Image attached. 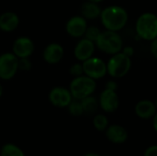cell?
I'll use <instances>...</instances> for the list:
<instances>
[{
    "mask_svg": "<svg viewBox=\"0 0 157 156\" xmlns=\"http://www.w3.org/2000/svg\"><path fill=\"white\" fill-rule=\"evenodd\" d=\"M69 73L73 77H77L80 75L84 74L83 72V67H82V63H75L74 64H72L69 68Z\"/></svg>",
    "mask_w": 157,
    "mask_h": 156,
    "instance_id": "23",
    "label": "cell"
},
{
    "mask_svg": "<svg viewBox=\"0 0 157 156\" xmlns=\"http://www.w3.org/2000/svg\"><path fill=\"white\" fill-rule=\"evenodd\" d=\"M82 67L84 74L94 80L101 79L107 74L106 63L98 57L92 56L82 62Z\"/></svg>",
    "mask_w": 157,
    "mask_h": 156,
    "instance_id": "6",
    "label": "cell"
},
{
    "mask_svg": "<svg viewBox=\"0 0 157 156\" xmlns=\"http://www.w3.org/2000/svg\"><path fill=\"white\" fill-rule=\"evenodd\" d=\"M105 88L106 89H109V90H114L117 91L118 89V84L115 80H109L106 85H105Z\"/></svg>",
    "mask_w": 157,
    "mask_h": 156,
    "instance_id": "27",
    "label": "cell"
},
{
    "mask_svg": "<svg viewBox=\"0 0 157 156\" xmlns=\"http://www.w3.org/2000/svg\"><path fill=\"white\" fill-rule=\"evenodd\" d=\"M88 1H91V2H94V3H98V4H99V3L103 2L104 0H88Z\"/></svg>",
    "mask_w": 157,
    "mask_h": 156,
    "instance_id": "32",
    "label": "cell"
},
{
    "mask_svg": "<svg viewBox=\"0 0 157 156\" xmlns=\"http://www.w3.org/2000/svg\"><path fill=\"white\" fill-rule=\"evenodd\" d=\"M98 106L106 113L115 112L120 106V98L117 94V91L104 89L98 98Z\"/></svg>",
    "mask_w": 157,
    "mask_h": 156,
    "instance_id": "9",
    "label": "cell"
},
{
    "mask_svg": "<svg viewBox=\"0 0 157 156\" xmlns=\"http://www.w3.org/2000/svg\"><path fill=\"white\" fill-rule=\"evenodd\" d=\"M153 125H154V130L156 131H157V125H156V120H157V116L156 115H155L153 118Z\"/></svg>",
    "mask_w": 157,
    "mask_h": 156,
    "instance_id": "29",
    "label": "cell"
},
{
    "mask_svg": "<svg viewBox=\"0 0 157 156\" xmlns=\"http://www.w3.org/2000/svg\"><path fill=\"white\" fill-rule=\"evenodd\" d=\"M84 156H101V155H99V154H96V153H87V154H86Z\"/></svg>",
    "mask_w": 157,
    "mask_h": 156,
    "instance_id": "30",
    "label": "cell"
},
{
    "mask_svg": "<svg viewBox=\"0 0 157 156\" xmlns=\"http://www.w3.org/2000/svg\"><path fill=\"white\" fill-rule=\"evenodd\" d=\"M134 111L137 117L140 119L149 120L156 115V105L152 100L143 99L137 102L134 108Z\"/></svg>",
    "mask_w": 157,
    "mask_h": 156,
    "instance_id": "15",
    "label": "cell"
},
{
    "mask_svg": "<svg viewBox=\"0 0 157 156\" xmlns=\"http://www.w3.org/2000/svg\"><path fill=\"white\" fill-rule=\"evenodd\" d=\"M32 69V62L29 58H20L18 59V70L29 71Z\"/></svg>",
    "mask_w": 157,
    "mask_h": 156,
    "instance_id": "24",
    "label": "cell"
},
{
    "mask_svg": "<svg viewBox=\"0 0 157 156\" xmlns=\"http://www.w3.org/2000/svg\"><path fill=\"white\" fill-rule=\"evenodd\" d=\"M99 18L105 29L119 32L128 23L129 15L124 7L112 5L101 10Z\"/></svg>",
    "mask_w": 157,
    "mask_h": 156,
    "instance_id": "1",
    "label": "cell"
},
{
    "mask_svg": "<svg viewBox=\"0 0 157 156\" xmlns=\"http://www.w3.org/2000/svg\"><path fill=\"white\" fill-rule=\"evenodd\" d=\"M67 109H68V112L72 115V116H75V117H79L81 115L84 114V111H83V108H82V105L80 103V100H77V99H73L70 104L66 107Z\"/></svg>",
    "mask_w": 157,
    "mask_h": 156,
    "instance_id": "21",
    "label": "cell"
},
{
    "mask_svg": "<svg viewBox=\"0 0 157 156\" xmlns=\"http://www.w3.org/2000/svg\"><path fill=\"white\" fill-rule=\"evenodd\" d=\"M101 7L99 6V4L98 3H94L91 1H86L81 5L80 7V13L81 16L87 19H97L99 17L100 13H101Z\"/></svg>",
    "mask_w": 157,
    "mask_h": 156,
    "instance_id": "17",
    "label": "cell"
},
{
    "mask_svg": "<svg viewBox=\"0 0 157 156\" xmlns=\"http://www.w3.org/2000/svg\"><path fill=\"white\" fill-rule=\"evenodd\" d=\"M18 71V58L12 52H4L0 55V79H12Z\"/></svg>",
    "mask_w": 157,
    "mask_h": 156,
    "instance_id": "7",
    "label": "cell"
},
{
    "mask_svg": "<svg viewBox=\"0 0 157 156\" xmlns=\"http://www.w3.org/2000/svg\"><path fill=\"white\" fill-rule=\"evenodd\" d=\"M106 65L108 74L113 78H122L130 72L132 61L130 57L120 51L111 55L108 63H106Z\"/></svg>",
    "mask_w": 157,
    "mask_h": 156,
    "instance_id": "5",
    "label": "cell"
},
{
    "mask_svg": "<svg viewBox=\"0 0 157 156\" xmlns=\"http://www.w3.org/2000/svg\"><path fill=\"white\" fill-rule=\"evenodd\" d=\"M121 52L131 58L134 54V48L132 46H125V47H122Z\"/></svg>",
    "mask_w": 157,
    "mask_h": 156,
    "instance_id": "26",
    "label": "cell"
},
{
    "mask_svg": "<svg viewBox=\"0 0 157 156\" xmlns=\"http://www.w3.org/2000/svg\"><path fill=\"white\" fill-rule=\"evenodd\" d=\"M93 125L98 131H104L109 126V120L104 114H97L93 118Z\"/></svg>",
    "mask_w": 157,
    "mask_h": 156,
    "instance_id": "20",
    "label": "cell"
},
{
    "mask_svg": "<svg viewBox=\"0 0 157 156\" xmlns=\"http://www.w3.org/2000/svg\"><path fill=\"white\" fill-rule=\"evenodd\" d=\"M100 31H101L100 29L98 27H97V26H90V27L87 26V28L86 29V32H85L83 37L89 40H91V41H93V42H95V40L98 37Z\"/></svg>",
    "mask_w": 157,
    "mask_h": 156,
    "instance_id": "22",
    "label": "cell"
},
{
    "mask_svg": "<svg viewBox=\"0 0 157 156\" xmlns=\"http://www.w3.org/2000/svg\"><path fill=\"white\" fill-rule=\"evenodd\" d=\"M49 101L56 108H66L73 100L68 88L63 86H55L49 92Z\"/></svg>",
    "mask_w": 157,
    "mask_h": 156,
    "instance_id": "10",
    "label": "cell"
},
{
    "mask_svg": "<svg viewBox=\"0 0 157 156\" xmlns=\"http://www.w3.org/2000/svg\"><path fill=\"white\" fill-rule=\"evenodd\" d=\"M64 55V49L63 47L57 42H52L48 44L43 51H42V58L45 63L49 64H56L62 61Z\"/></svg>",
    "mask_w": 157,
    "mask_h": 156,
    "instance_id": "13",
    "label": "cell"
},
{
    "mask_svg": "<svg viewBox=\"0 0 157 156\" xmlns=\"http://www.w3.org/2000/svg\"><path fill=\"white\" fill-rule=\"evenodd\" d=\"M87 28V21L81 15L70 17L65 24V31L72 38H82Z\"/></svg>",
    "mask_w": 157,
    "mask_h": 156,
    "instance_id": "11",
    "label": "cell"
},
{
    "mask_svg": "<svg viewBox=\"0 0 157 156\" xmlns=\"http://www.w3.org/2000/svg\"><path fill=\"white\" fill-rule=\"evenodd\" d=\"M144 156H157L156 145H152V146L148 147V148L145 150Z\"/></svg>",
    "mask_w": 157,
    "mask_h": 156,
    "instance_id": "25",
    "label": "cell"
},
{
    "mask_svg": "<svg viewBox=\"0 0 157 156\" xmlns=\"http://www.w3.org/2000/svg\"><path fill=\"white\" fill-rule=\"evenodd\" d=\"M95 45L100 51L113 55L121 51L123 40L119 32L106 29L104 31H100L98 37L95 40Z\"/></svg>",
    "mask_w": 157,
    "mask_h": 156,
    "instance_id": "2",
    "label": "cell"
},
{
    "mask_svg": "<svg viewBox=\"0 0 157 156\" xmlns=\"http://www.w3.org/2000/svg\"><path fill=\"white\" fill-rule=\"evenodd\" d=\"M104 131L107 139L114 144H122L126 143L129 138L127 130L119 124L109 125Z\"/></svg>",
    "mask_w": 157,
    "mask_h": 156,
    "instance_id": "14",
    "label": "cell"
},
{
    "mask_svg": "<svg viewBox=\"0 0 157 156\" xmlns=\"http://www.w3.org/2000/svg\"><path fill=\"white\" fill-rule=\"evenodd\" d=\"M104 156H109V155H104Z\"/></svg>",
    "mask_w": 157,
    "mask_h": 156,
    "instance_id": "33",
    "label": "cell"
},
{
    "mask_svg": "<svg viewBox=\"0 0 157 156\" xmlns=\"http://www.w3.org/2000/svg\"><path fill=\"white\" fill-rule=\"evenodd\" d=\"M96 50L95 42L83 38L78 40L74 48V55L79 62H84L88 58L92 57Z\"/></svg>",
    "mask_w": 157,
    "mask_h": 156,
    "instance_id": "12",
    "label": "cell"
},
{
    "mask_svg": "<svg viewBox=\"0 0 157 156\" xmlns=\"http://www.w3.org/2000/svg\"><path fill=\"white\" fill-rule=\"evenodd\" d=\"M19 17L17 13L6 11L0 15V29L3 32H13L19 25Z\"/></svg>",
    "mask_w": 157,
    "mask_h": 156,
    "instance_id": "16",
    "label": "cell"
},
{
    "mask_svg": "<svg viewBox=\"0 0 157 156\" xmlns=\"http://www.w3.org/2000/svg\"><path fill=\"white\" fill-rule=\"evenodd\" d=\"M35 50V45L33 40L26 36H21L16 39L12 46V53L20 58H29Z\"/></svg>",
    "mask_w": 157,
    "mask_h": 156,
    "instance_id": "8",
    "label": "cell"
},
{
    "mask_svg": "<svg viewBox=\"0 0 157 156\" xmlns=\"http://www.w3.org/2000/svg\"><path fill=\"white\" fill-rule=\"evenodd\" d=\"M135 30L139 38L151 41L157 38V17L152 12H145L139 16L135 23Z\"/></svg>",
    "mask_w": 157,
    "mask_h": 156,
    "instance_id": "3",
    "label": "cell"
},
{
    "mask_svg": "<svg viewBox=\"0 0 157 156\" xmlns=\"http://www.w3.org/2000/svg\"><path fill=\"white\" fill-rule=\"evenodd\" d=\"M151 42V45H150V51L152 53V55L157 58V39H155L153 40L150 41Z\"/></svg>",
    "mask_w": 157,
    "mask_h": 156,
    "instance_id": "28",
    "label": "cell"
},
{
    "mask_svg": "<svg viewBox=\"0 0 157 156\" xmlns=\"http://www.w3.org/2000/svg\"><path fill=\"white\" fill-rule=\"evenodd\" d=\"M97 83L96 80L83 74L77 77H74L69 86V91L73 99L81 100L88 96L93 95L96 91Z\"/></svg>",
    "mask_w": 157,
    "mask_h": 156,
    "instance_id": "4",
    "label": "cell"
},
{
    "mask_svg": "<svg viewBox=\"0 0 157 156\" xmlns=\"http://www.w3.org/2000/svg\"><path fill=\"white\" fill-rule=\"evenodd\" d=\"M3 93H4V88H3V86H2V84L0 83V97L3 96Z\"/></svg>",
    "mask_w": 157,
    "mask_h": 156,
    "instance_id": "31",
    "label": "cell"
},
{
    "mask_svg": "<svg viewBox=\"0 0 157 156\" xmlns=\"http://www.w3.org/2000/svg\"><path fill=\"white\" fill-rule=\"evenodd\" d=\"M80 103L82 105L83 111L86 114H93V113H95L98 110V107H99L98 106V100L95 97H93L92 95L81 99Z\"/></svg>",
    "mask_w": 157,
    "mask_h": 156,
    "instance_id": "18",
    "label": "cell"
},
{
    "mask_svg": "<svg viewBox=\"0 0 157 156\" xmlns=\"http://www.w3.org/2000/svg\"><path fill=\"white\" fill-rule=\"evenodd\" d=\"M0 156H26L24 152L14 143H6L0 151Z\"/></svg>",
    "mask_w": 157,
    "mask_h": 156,
    "instance_id": "19",
    "label": "cell"
}]
</instances>
